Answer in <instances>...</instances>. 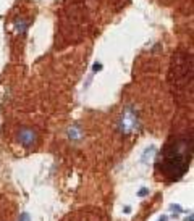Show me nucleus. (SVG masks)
<instances>
[{
	"mask_svg": "<svg viewBox=\"0 0 194 221\" xmlns=\"http://www.w3.org/2000/svg\"><path fill=\"white\" fill-rule=\"evenodd\" d=\"M191 163V137L175 140L162 150V171L170 179H180Z\"/></svg>",
	"mask_w": 194,
	"mask_h": 221,
	"instance_id": "1",
	"label": "nucleus"
},
{
	"mask_svg": "<svg viewBox=\"0 0 194 221\" xmlns=\"http://www.w3.org/2000/svg\"><path fill=\"white\" fill-rule=\"evenodd\" d=\"M138 127V116L136 113L133 112L131 108H126L121 116V121H120V129L123 131L125 134H131L134 132Z\"/></svg>",
	"mask_w": 194,
	"mask_h": 221,
	"instance_id": "2",
	"label": "nucleus"
},
{
	"mask_svg": "<svg viewBox=\"0 0 194 221\" xmlns=\"http://www.w3.org/2000/svg\"><path fill=\"white\" fill-rule=\"evenodd\" d=\"M18 140L24 147H33L34 144L37 142V134H36V131L31 129V127H23L18 132Z\"/></svg>",
	"mask_w": 194,
	"mask_h": 221,
	"instance_id": "3",
	"label": "nucleus"
},
{
	"mask_svg": "<svg viewBox=\"0 0 194 221\" xmlns=\"http://www.w3.org/2000/svg\"><path fill=\"white\" fill-rule=\"evenodd\" d=\"M147 194H149V189H147V187H143L139 192H138V195H139V197H146Z\"/></svg>",
	"mask_w": 194,
	"mask_h": 221,
	"instance_id": "4",
	"label": "nucleus"
},
{
	"mask_svg": "<svg viewBox=\"0 0 194 221\" xmlns=\"http://www.w3.org/2000/svg\"><path fill=\"white\" fill-rule=\"evenodd\" d=\"M20 221H31V218L28 213H21V215H20Z\"/></svg>",
	"mask_w": 194,
	"mask_h": 221,
	"instance_id": "5",
	"label": "nucleus"
},
{
	"mask_svg": "<svg viewBox=\"0 0 194 221\" xmlns=\"http://www.w3.org/2000/svg\"><path fill=\"white\" fill-rule=\"evenodd\" d=\"M172 210H176V213H180V212H181V207H180V205H175V203H173V205H172Z\"/></svg>",
	"mask_w": 194,
	"mask_h": 221,
	"instance_id": "6",
	"label": "nucleus"
},
{
	"mask_svg": "<svg viewBox=\"0 0 194 221\" xmlns=\"http://www.w3.org/2000/svg\"><path fill=\"white\" fill-rule=\"evenodd\" d=\"M100 70H102V65H100V63H96V65H94V71H100Z\"/></svg>",
	"mask_w": 194,
	"mask_h": 221,
	"instance_id": "7",
	"label": "nucleus"
}]
</instances>
